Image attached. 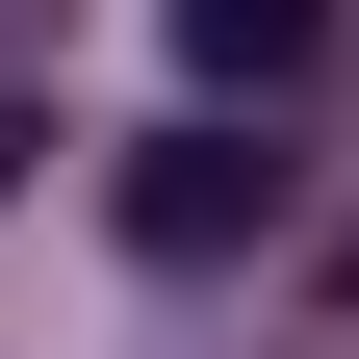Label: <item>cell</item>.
Here are the masks:
<instances>
[{"mask_svg": "<svg viewBox=\"0 0 359 359\" xmlns=\"http://www.w3.org/2000/svg\"><path fill=\"white\" fill-rule=\"evenodd\" d=\"M103 205H128V257H180V283H205V257H257V231H283V154H257L231 103H180L154 154L103 180Z\"/></svg>", "mask_w": 359, "mask_h": 359, "instance_id": "6da1fadb", "label": "cell"}, {"mask_svg": "<svg viewBox=\"0 0 359 359\" xmlns=\"http://www.w3.org/2000/svg\"><path fill=\"white\" fill-rule=\"evenodd\" d=\"M308 52H334V0H180V77L205 103H283Z\"/></svg>", "mask_w": 359, "mask_h": 359, "instance_id": "7a4b0ae2", "label": "cell"}, {"mask_svg": "<svg viewBox=\"0 0 359 359\" xmlns=\"http://www.w3.org/2000/svg\"><path fill=\"white\" fill-rule=\"evenodd\" d=\"M334 283H359V257H334Z\"/></svg>", "mask_w": 359, "mask_h": 359, "instance_id": "3957f363", "label": "cell"}]
</instances>
